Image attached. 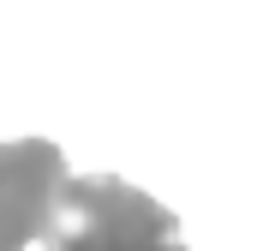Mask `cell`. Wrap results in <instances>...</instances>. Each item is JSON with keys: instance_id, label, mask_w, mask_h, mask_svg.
I'll return each mask as SVG.
<instances>
[{"instance_id": "2", "label": "cell", "mask_w": 257, "mask_h": 251, "mask_svg": "<svg viewBox=\"0 0 257 251\" xmlns=\"http://www.w3.org/2000/svg\"><path fill=\"white\" fill-rule=\"evenodd\" d=\"M60 180H66L60 144L48 138L0 144V251H24L30 239H42Z\"/></svg>"}, {"instance_id": "1", "label": "cell", "mask_w": 257, "mask_h": 251, "mask_svg": "<svg viewBox=\"0 0 257 251\" xmlns=\"http://www.w3.org/2000/svg\"><path fill=\"white\" fill-rule=\"evenodd\" d=\"M42 239L48 251H186L180 215L120 174H66Z\"/></svg>"}]
</instances>
